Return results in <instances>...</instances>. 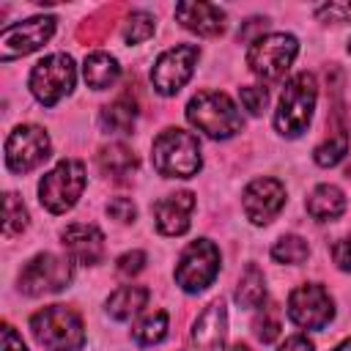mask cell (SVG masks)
<instances>
[{"instance_id": "cell-30", "label": "cell", "mask_w": 351, "mask_h": 351, "mask_svg": "<svg viewBox=\"0 0 351 351\" xmlns=\"http://www.w3.org/2000/svg\"><path fill=\"white\" fill-rule=\"evenodd\" d=\"M25 228H27V208H25V203L19 200V195L8 192V195H5V222H3V233H5V239H11V236L22 233Z\"/></svg>"}, {"instance_id": "cell-19", "label": "cell", "mask_w": 351, "mask_h": 351, "mask_svg": "<svg viewBox=\"0 0 351 351\" xmlns=\"http://www.w3.org/2000/svg\"><path fill=\"white\" fill-rule=\"evenodd\" d=\"M96 162H99V170H101L107 178L118 181V184L129 181V178L134 176V170H137V156H134V151H132L129 145H123V143L104 145V148L96 154Z\"/></svg>"}, {"instance_id": "cell-5", "label": "cell", "mask_w": 351, "mask_h": 351, "mask_svg": "<svg viewBox=\"0 0 351 351\" xmlns=\"http://www.w3.org/2000/svg\"><path fill=\"white\" fill-rule=\"evenodd\" d=\"M296 52H299V41L291 33L258 36L247 49V66L255 77H261L266 82H277L291 69Z\"/></svg>"}, {"instance_id": "cell-7", "label": "cell", "mask_w": 351, "mask_h": 351, "mask_svg": "<svg viewBox=\"0 0 351 351\" xmlns=\"http://www.w3.org/2000/svg\"><path fill=\"white\" fill-rule=\"evenodd\" d=\"M74 80H77L74 60L69 55H63V52H55V55H47L44 60H38L33 66L30 90L44 107H55L63 96L71 93Z\"/></svg>"}, {"instance_id": "cell-25", "label": "cell", "mask_w": 351, "mask_h": 351, "mask_svg": "<svg viewBox=\"0 0 351 351\" xmlns=\"http://www.w3.org/2000/svg\"><path fill=\"white\" fill-rule=\"evenodd\" d=\"M121 11H123V5H101V8L93 11L85 22H80L77 38H80L82 44H101V41L110 36V30H112L115 19L121 16Z\"/></svg>"}, {"instance_id": "cell-6", "label": "cell", "mask_w": 351, "mask_h": 351, "mask_svg": "<svg viewBox=\"0 0 351 351\" xmlns=\"http://www.w3.org/2000/svg\"><path fill=\"white\" fill-rule=\"evenodd\" d=\"M85 189V165L77 159L58 162L38 184V200L47 211L63 214L69 211Z\"/></svg>"}, {"instance_id": "cell-3", "label": "cell", "mask_w": 351, "mask_h": 351, "mask_svg": "<svg viewBox=\"0 0 351 351\" xmlns=\"http://www.w3.org/2000/svg\"><path fill=\"white\" fill-rule=\"evenodd\" d=\"M30 332L47 351H80L85 343V326L77 310L66 304H49L30 318Z\"/></svg>"}, {"instance_id": "cell-38", "label": "cell", "mask_w": 351, "mask_h": 351, "mask_svg": "<svg viewBox=\"0 0 351 351\" xmlns=\"http://www.w3.org/2000/svg\"><path fill=\"white\" fill-rule=\"evenodd\" d=\"M3 351H27L25 348V343H22V337L14 332V326H3Z\"/></svg>"}, {"instance_id": "cell-31", "label": "cell", "mask_w": 351, "mask_h": 351, "mask_svg": "<svg viewBox=\"0 0 351 351\" xmlns=\"http://www.w3.org/2000/svg\"><path fill=\"white\" fill-rule=\"evenodd\" d=\"M239 99H241L244 110H250L252 115H261V112L266 110V104H269V93H266V88H261V85H244V88L239 90Z\"/></svg>"}, {"instance_id": "cell-33", "label": "cell", "mask_w": 351, "mask_h": 351, "mask_svg": "<svg viewBox=\"0 0 351 351\" xmlns=\"http://www.w3.org/2000/svg\"><path fill=\"white\" fill-rule=\"evenodd\" d=\"M107 214H110L112 219H118V222H134L137 206H134L129 197H112V200L107 203Z\"/></svg>"}, {"instance_id": "cell-9", "label": "cell", "mask_w": 351, "mask_h": 351, "mask_svg": "<svg viewBox=\"0 0 351 351\" xmlns=\"http://www.w3.org/2000/svg\"><path fill=\"white\" fill-rule=\"evenodd\" d=\"M69 282H71V263L55 252H38L19 271V291L27 296L63 291Z\"/></svg>"}, {"instance_id": "cell-18", "label": "cell", "mask_w": 351, "mask_h": 351, "mask_svg": "<svg viewBox=\"0 0 351 351\" xmlns=\"http://www.w3.org/2000/svg\"><path fill=\"white\" fill-rule=\"evenodd\" d=\"M176 19L186 30H192L197 36H206V38L219 36L225 30V11L219 5H211V3H195V0L178 3L176 5Z\"/></svg>"}, {"instance_id": "cell-15", "label": "cell", "mask_w": 351, "mask_h": 351, "mask_svg": "<svg viewBox=\"0 0 351 351\" xmlns=\"http://www.w3.org/2000/svg\"><path fill=\"white\" fill-rule=\"evenodd\" d=\"M63 239V247L66 252L82 263V266H93L104 258V236L96 225H88V222H71L63 228L60 233Z\"/></svg>"}, {"instance_id": "cell-10", "label": "cell", "mask_w": 351, "mask_h": 351, "mask_svg": "<svg viewBox=\"0 0 351 351\" xmlns=\"http://www.w3.org/2000/svg\"><path fill=\"white\" fill-rule=\"evenodd\" d=\"M49 134L36 126V123H25V126H16L8 140H5V165L11 173H30L36 170L41 162L49 159Z\"/></svg>"}, {"instance_id": "cell-12", "label": "cell", "mask_w": 351, "mask_h": 351, "mask_svg": "<svg viewBox=\"0 0 351 351\" xmlns=\"http://www.w3.org/2000/svg\"><path fill=\"white\" fill-rule=\"evenodd\" d=\"M55 16H30L25 22L5 25L0 33V60L8 63L14 58L30 55L38 47H44L55 33Z\"/></svg>"}, {"instance_id": "cell-20", "label": "cell", "mask_w": 351, "mask_h": 351, "mask_svg": "<svg viewBox=\"0 0 351 351\" xmlns=\"http://www.w3.org/2000/svg\"><path fill=\"white\" fill-rule=\"evenodd\" d=\"M348 151V134H346V123H343V107L335 104L332 110V121H329V137L315 148L313 159L321 167H335Z\"/></svg>"}, {"instance_id": "cell-22", "label": "cell", "mask_w": 351, "mask_h": 351, "mask_svg": "<svg viewBox=\"0 0 351 351\" xmlns=\"http://www.w3.org/2000/svg\"><path fill=\"white\" fill-rule=\"evenodd\" d=\"M343 211H346V195L335 184H321L307 197V214L315 217L318 222L337 219Z\"/></svg>"}, {"instance_id": "cell-8", "label": "cell", "mask_w": 351, "mask_h": 351, "mask_svg": "<svg viewBox=\"0 0 351 351\" xmlns=\"http://www.w3.org/2000/svg\"><path fill=\"white\" fill-rule=\"evenodd\" d=\"M217 274H219V250L208 239L192 241L181 252L178 266H176V282L186 293H197V291L208 288Z\"/></svg>"}, {"instance_id": "cell-37", "label": "cell", "mask_w": 351, "mask_h": 351, "mask_svg": "<svg viewBox=\"0 0 351 351\" xmlns=\"http://www.w3.org/2000/svg\"><path fill=\"white\" fill-rule=\"evenodd\" d=\"M269 22L266 19H261V16H252V19H247V25L239 30V41L241 44H247V41H252V36L258 33V30H263Z\"/></svg>"}, {"instance_id": "cell-13", "label": "cell", "mask_w": 351, "mask_h": 351, "mask_svg": "<svg viewBox=\"0 0 351 351\" xmlns=\"http://www.w3.org/2000/svg\"><path fill=\"white\" fill-rule=\"evenodd\" d=\"M288 315L302 329H324L332 321V315H335V304H332V296L326 293L324 285L304 282V285L291 291V296H288Z\"/></svg>"}, {"instance_id": "cell-14", "label": "cell", "mask_w": 351, "mask_h": 351, "mask_svg": "<svg viewBox=\"0 0 351 351\" xmlns=\"http://www.w3.org/2000/svg\"><path fill=\"white\" fill-rule=\"evenodd\" d=\"M244 214L255 225H269L285 206V186L277 178H255L244 189Z\"/></svg>"}, {"instance_id": "cell-24", "label": "cell", "mask_w": 351, "mask_h": 351, "mask_svg": "<svg viewBox=\"0 0 351 351\" xmlns=\"http://www.w3.org/2000/svg\"><path fill=\"white\" fill-rule=\"evenodd\" d=\"M148 302V288L143 285H121L118 291L110 293L107 299V313L115 321H129L132 315H137Z\"/></svg>"}, {"instance_id": "cell-23", "label": "cell", "mask_w": 351, "mask_h": 351, "mask_svg": "<svg viewBox=\"0 0 351 351\" xmlns=\"http://www.w3.org/2000/svg\"><path fill=\"white\" fill-rule=\"evenodd\" d=\"M82 74H85V82L93 88V90H104V88H112L121 77V66L112 55L107 52H90L85 58V66H82Z\"/></svg>"}, {"instance_id": "cell-21", "label": "cell", "mask_w": 351, "mask_h": 351, "mask_svg": "<svg viewBox=\"0 0 351 351\" xmlns=\"http://www.w3.org/2000/svg\"><path fill=\"white\" fill-rule=\"evenodd\" d=\"M134 118H137V101L129 93H123L115 101L104 104L101 112H99V123L110 134H126V132H132Z\"/></svg>"}, {"instance_id": "cell-2", "label": "cell", "mask_w": 351, "mask_h": 351, "mask_svg": "<svg viewBox=\"0 0 351 351\" xmlns=\"http://www.w3.org/2000/svg\"><path fill=\"white\" fill-rule=\"evenodd\" d=\"M151 162L159 176L165 178H189L200 170V143L192 132L184 129H165L154 140Z\"/></svg>"}, {"instance_id": "cell-39", "label": "cell", "mask_w": 351, "mask_h": 351, "mask_svg": "<svg viewBox=\"0 0 351 351\" xmlns=\"http://www.w3.org/2000/svg\"><path fill=\"white\" fill-rule=\"evenodd\" d=\"M277 351H315V346H313L304 335H293V337H288Z\"/></svg>"}, {"instance_id": "cell-27", "label": "cell", "mask_w": 351, "mask_h": 351, "mask_svg": "<svg viewBox=\"0 0 351 351\" xmlns=\"http://www.w3.org/2000/svg\"><path fill=\"white\" fill-rule=\"evenodd\" d=\"M167 335V313L165 310H156V313H148L140 324H134L132 329V337L140 343V346H156L162 343Z\"/></svg>"}, {"instance_id": "cell-4", "label": "cell", "mask_w": 351, "mask_h": 351, "mask_svg": "<svg viewBox=\"0 0 351 351\" xmlns=\"http://www.w3.org/2000/svg\"><path fill=\"white\" fill-rule=\"evenodd\" d=\"M318 99V85L310 71H299L285 82V90L280 96L277 112H274V126L282 137H299L313 118V107Z\"/></svg>"}, {"instance_id": "cell-35", "label": "cell", "mask_w": 351, "mask_h": 351, "mask_svg": "<svg viewBox=\"0 0 351 351\" xmlns=\"http://www.w3.org/2000/svg\"><path fill=\"white\" fill-rule=\"evenodd\" d=\"M143 266H145V252L143 250H132V252H123L118 258V271L123 277H132V274L143 271Z\"/></svg>"}, {"instance_id": "cell-28", "label": "cell", "mask_w": 351, "mask_h": 351, "mask_svg": "<svg viewBox=\"0 0 351 351\" xmlns=\"http://www.w3.org/2000/svg\"><path fill=\"white\" fill-rule=\"evenodd\" d=\"M310 255V247H307V241L302 239V236H296V233H288V236H280L277 241H274V247H271V258L277 261V263H302L304 258Z\"/></svg>"}, {"instance_id": "cell-32", "label": "cell", "mask_w": 351, "mask_h": 351, "mask_svg": "<svg viewBox=\"0 0 351 351\" xmlns=\"http://www.w3.org/2000/svg\"><path fill=\"white\" fill-rule=\"evenodd\" d=\"M252 329H255V337H258L261 343H271V340L280 335V318L274 315V310H263V313L255 318Z\"/></svg>"}, {"instance_id": "cell-36", "label": "cell", "mask_w": 351, "mask_h": 351, "mask_svg": "<svg viewBox=\"0 0 351 351\" xmlns=\"http://www.w3.org/2000/svg\"><path fill=\"white\" fill-rule=\"evenodd\" d=\"M332 261L337 263V269L351 271V236H346V239L332 244Z\"/></svg>"}, {"instance_id": "cell-29", "label": "cell", "mask_w": 351, "mask_h": 351, "mask_svg": "<svg viewBox=\"0 0 351 351\" xmlns=\"http://www.w3.org/2000/svg\"><path fill=\"white\" fill-rule=\"evenodd\" d=\"M156 30V19L148 11H132L123 22V41L126 44H140L145 38H151Z\"/></svg>"}, {"instance_id": "cell-17", "label": "cell", "mask_w": 351, "mask_h": 351, "mask_svg": "<svg viewBox=\"0 0 351 351\" xmlns=\"http://www.w3.org/2000/svg\"><path fill=\"white\" fill-rule=\"evenodd\" d=\"M228 335V310L225 302L217 299L211 302L195 321L192 326V346L200 351H219Z\"/></svg>"}, {"instance_id": "cell-1", "label": "cell", "mask_w": 351, "mask_h": 351, "mask_svg": "<svg viewBox=\"0 0 351 351\" xmlns=\"http://www.w3.org/2000/svg\"><path fill=\"white\" fill-rule=\"evenodd\" d=\"M186 121L197 132H203L214 140H228L236 132H241V126H244V118H241L239 107L233 104V99L219 90L195 93L186 104Z\"/></svg>"}, {"instance_id": "cell-34", "label": "cell", "mask_w": 351, "mask_h": 351, "mask_svg": "<svg viewBox=\"0 0 351 351\" xmlns=\"http://www.w3.org/2000/svg\"><path fill=\"white\" fill-rule=\"evenodd\" d=\"M315 16L324 22H351V3H326L315 8Z\"/></svg>"}, {"instance_id": "cell-42", "label": "cell", "mask_w": 351, "mask_h": 351, "mask_svg": "<svg viewBox=\"0 0 351 351\" xmlns=\"http://www.w3.org/2000/svg\"><path fill=\"white\" fill-rule=\"evenodd\" d=\"M348 52H351V41H348Z\"/></svg>"}, {"instance_id": "cell-16", "label": "cell", "mask_w": 351, "mask_h": 351, "mask_svg": "<svg viewBox=\"0 0 351 351\" xmlns=\"http://www.w3.org/2000/svg\"><path fill=\"white\" fill-rule=\"evenodd\" d=\"M192 208H195V195L186 192V189L156 200L154 219H156L159 233H165V236H181V233H186L189 230V214H192Z\"/></svg>"}, {"instance_id": "cell-40", "label": "cell", "mask_w": 351, "mask_h": 351, "mask_svg": "<svg viewBox=\"0 0 351 351\" xmlns=\"http://www.w3.org/2000/svg\"><path fill=\"white\" fill-rule=\"evenodd\" d=\"M332 351H351V340H343L337 348H332Z\"/></svg>"}, {"instance_id": "cell-11", "label": "cell", "mask_w": 351, "mask_h": 351, "mask_svg": "<svg viewBox=\"0 0 351 351\" xmlns=\"http://www.w3.org/2000/svg\"><path fill=\"white\" fill-rule=\"evenodd\" d=\"M197 58H200V49L195 44H178V47H170L167 52H162L151 69L154 90L162 96H176L189 82Z\"/></svg>"}, {"instance_id": "cell-41", "label": "cell", "mask_w": 351, "mask_h": 351, "mask_svg": "<svg viewBox=\"0 0 351 351\" xmlns=\"http://www.w3.org/2000/svg\"><path fill=\"white\" fill-rule=\"evenodd\" d=\"M230 351H252V348L244 346V343H236V346H230Z\"/></svg>"}, {"instance_id": "cell-26", "label": "cell", "mask_w": 351, "mask_h": 351, "mask_svg": "<svg viewBox=\"0 0 351 351\" xmlns=\"http://www.w3.org/2000/svg\"><path fill=\"white\" fill-rule=\"evenodd\" d=\"M236 302H239V307H247V310H255L266 302V280L255 263H250L244 269L239 288H236Z\"/></svg>"}]
</instances>
